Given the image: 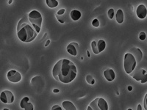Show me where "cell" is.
Returning <instances> with one entry per match:
<instances>
[{
	"label": "cell",
	"instance_id": "6da1fadb",
	"mask_svg": "<svg viewBox=\"0 0 147 110\" xmlns=\"http://www.w3.org/2000/svg\"><path fill=\"white\" fill-rule=\"evenodd\" d=\"M77 74V67L73 62L67 59L60 60L52 69V76L58 82L63 84L71 82Z\"/></svg>",
	"mask_w": 147,
	"mask_h": 110
},
{
	"label": "cell",
	"instance_id": "7a4b0ae2",
	"mask_svg": "<svg viewBox=\"0 0 147 110\" xmlns=\"http://www.w3.org/2000/svg\"><path fill=\"white\" fill-rule=\"evenodd\" d=\"M38 32L32 26L28 18H21L17 25V36L24 43H30L35 40Z\"/></svg>",
	"mask_w": 147,
	"mask_h": 110
},
{
	"label": "cell",
	"instance_id": "3957f363",
	"mask_svg": "<svg viewBox=\"0 0 147 110\" xmlns=\"http://www.w3.org/2000/svg\"><path fill=\"white\" fill-rule=\"evenodd\" d=\"M137 64V60L133 54L130 52L125 54L124 59V68L127 74H130L136 68Z\"/></svg>",
	"mask_w": 147,
	"mask_h": 110
},
{
	"label": "cell",
	"instance_id": "277c9868",
	"mask_svg": "<svg viewBox=\"0 0 147 110\" xmlns=\"http://www.w3.org/2000/svg\"><path fill=\"white\" fill-rule=\"evenodd\" d=\"M28 18L32 26L37 30V32L39 33L40 31V28H41L42 21H43L41 14L38 10H32L28 14Z\"/></svg>",
	"mask_w": 147,
	"mask_h": 110
},
{
	"label": "cell",
	"instance_id": "5b68a950",
	"mask_svg": "<svg viewBox=\"0 0 147 110\" xmlns=\"http://www.w3.org/2000/svg\"><path fill=\"white\" fill-rule=\"evenodd\" d=\"M108 104L107 101L102 98H96L91 101L88 107V110H107Z\"/></svg>",
	"mask_w": 147,
	"mask_h": 110
},
{
	"label": "cell",
	"instance_id": "8992f818",
	"mask_svg": "<svg viewBox=\"0 0 147 110\" xmlns=\"http://www.w3.org/2000/svg\"><path fill=\"white\" fill-rule=\"evenodd\" d=\"M92 51L95 54H99L102 52H103L106 48V43L104 40H99L98 42L92 41L91 43Z\"/></svg>",
	"mask_w": 147,
	"mask_h": 110
},
{
	"label": "cell",
	"instance_id": "52a82bcc",
	"mask_svg": "<svg viewBox=\"0 0 147 110\" xmlns=\"http://www.w3.org/2000/svg\"><path fill=\"white\" fill-rule=\"evenodd\" d=\"M0 100L4 103L11 104L14 101V95L12 93V92L9 90H5V91H2L1 93Z\"/></svg>",
	"mask_w": 147,
	"mask_h": 110
},
{
	"label": "cell",
	"instance_id": "ba28073f",
	"mask_svg": "<svg viewBox=\"0 0 147 110\" xmlns=\"http://www.w3.org/2000/svg\"><path fill=\"white\" fill-rule=\"evenodd\" d=\"M7 78L9 82H13V83H18L22 80V75L17 70H10L7 72Z\"/></svg>",
	"mask_w": 147,
	"mask_h": 110
},
{
	"label": "cell",
	"instance_id": "9c48e42d",
	"mask_svg": "<svg viewBox=\"0 0 147 110\" xmlns=\"http://www.w3.org/2000/svg\"><path fill=\"white\" fill-rule=\"evenodd\" d=\"M146 73V70H144V69L140 68L138 69V70H136V69H135L129 75H130L134 79H136V81L140 82L144 77Z\"/></svg>",
	"mask_w": 147,
	"mask_h": 110
},
{
	"label": "cell",
	"instance_id": "30bf717a",
	"mask_svg": "<svg viewBox=\"0 0 147 110\" xmlns=\"http://www.w3.org/2000/svg\"><path fill=\"white\" fill-rule=\"evenodd\" d=\"M21 108L25 110H33L34 106L32 105V103L30 102V99L28 97H24L22 99L20 102Z\"/></svg>",
	"mask_w": 147,
	"mask_h": 110
},
{
	"label": "cell",
	"instance_id": "8fae6325",
	"mask_svg": "<svg viewBox=\"0 0 147 110\" xmlns=\"http://www.w3.org/2000/svg\"><path fill=\"white\" fill-rule=\"evenodd\" d=\"M78 48L79 44L73 42V43H71L67 46L66 50L68 53L70 54L72 56H77V54H78Z\"/></svg>",
	"mask_w": 147,
	"mask_h": 110
},
{
	"label": "cell",
	"instance_id": "7c38bea8",
	"mask_svg": "<svg viewBox=\"0 0 147 110\" xmlns=\"http://www.w3.org/2000/svg\"><path fill=\"white\" fill-rule=\"evenodd\" d=\"M137 16L140 19H144L147 15V9L144 5H140L136 10Z\"/></svg>",
	"mask_w": 147,
	"mask_h": 110
},
{
	"label": "cell",
	"instance_id": "4fadbf2b",
	"mask_svg": "<svg viewBox=\"0 0 147 110\" xmlns=\"http://www.w3.org/2000/svg\"><path fill=\"white\" fill-rule=\"evenodd\" d=\"M104 76L108 82H112L115 79V74L113 69L108 68L104 71Z\"/></svg>",
	"mask_w": 147,
	"mask_h": 110
},
{
	"label": "cell",
	"instance_id": "5bb4252c",
	"mask_svg": "<svg viewBox=\"0 0 147 110\" xmlns=\"http://www.w3.org/2000/svg\"><path fill=\"white\" fill-rule=\"evenodd\" d=\"M129 52L131 53H132L134 54V56L136 57V60H137V62L138 63L140 62V60H142L143 58V53L138 48H132Z\"/></svg>",
	"mask_w": 147,
	"mask_h": 110
},
{
	"label": "cell",
	"instance_id": "9a60e30c",
	"mask_svg": "<svg viewBox=\"0 0 147 110\" xmlns=\"http://www.w3.org/2000/svg\"><path fill=\"white\" fill-rule=\"evenodd\" d=\"M63 107L64 109L65 110H76L77 109V107L74 106L72 102L68 101H63L62 103Z\"/></svg>",
	"mask_w": 147,
	"mask_h": 110
},
{
	"label": "cell",
	"instance_id": "2e32d148",
	"mask_svg": "<svg viewBox=\"0 0 147 110\" xmlns=\"http://www.w3.org/2000/svg\"><path fill=\"white\" fill-rule=\"evenodd\" d=\"M81 13L77 10H73L70 13V17L73 21H78L81 18Z\"/></svg>",
	"mask_w": 147,
	"mask_h": 110
},
{
	"label": "cell",
	"instance_id": "e0dca14e",
	"mask_svg": "<svg viewBox=\"0 0 147 110\" xmlns=\"http://www.w3.org/2000/svg\"><path fill=\"white\" fill-rule=\"evenodd\" d=\"M124 12L122 11V10L119 9L118 10L117 13H116V15H115V19H116V21L119 23H122L124 21Z\"/></svg>",
	"mask_w": 147,
	"mask_h": 110
},
{
	"label": "cell",
	"instance_id": "ac0fdd59",
	"mask_svg": "<svg viewBox=\"0 0 147 110\" xmlns=\"http://www.w3.org/2000/svg\"><path fill=\"white\" fill-rule=\"evenodd\" d=\"M46 3L50 8H55L58 6V2L57 0H46Z\"/></svg>",
	"mask_w": 147,
	"mask_h": 110
},
{
	"label": "cell",
	"instance_id": "d6986e66",
	"mask_svg": "<svg viewBox=\"0 0 147 110\" xmlns=\"http://www.w3.org/2000/svg\"><path fill=\"white\" fill-rule=\"evenodd\" d=\"M85 79H86V82H87V83L89 84V85H93L95 84V79L93 78V76H92L87 75L86 76V78H85Z\"/></svg>",
	"mask_w": 147,
	"mask_h": 110
},
{
	"label": "cell",
	"instance_id": "ffe728a7",
	"mask_svg": "<svg viewBox=\"0 0 147 110\" xmlns=\"http://www.w3.org/2000/svg\"><path fill=\"white\" fill-rule=\"evenodd\" d=\"M107 15H108L109 18L110 19H113V18L114 17V10L113 8L110 9L107 12Z\"/></svg>",
	"mask_w": 147,
	"mask_h": 110
},
{
	"label": "cell",
	"instance_id": "44dd1931",
	"mask_svg": "<svg viewBox=\"0 0 147 110\" xmlns=\"http://www.w3.org/2000/svg\"><path fill=\"white\" fill-rule=\"evenodd\" d=\"M92 25L94 26V27H99V21L98 19L95 18L93 21H92Z\"/></svg>",
	"mask_w": 147,
	"mask_h": 110
},
{
	"label": "cell",
	"instance_id": "7402d4cb",
	"mask_svg": "<svg viewBox=\"0 0 147 110\" xmlns=\"http://www.w3.org/2000/svg\"><path fill=\"white\" fill-rule=\"evenodd\" d=\"M146 33L144 32H141L140 34H139V38H140V40H144L146 39Z\"/></svg>",
	"mask_w": 147,
	"mask_h": 110
},
{
	"label": "cell",
	"instance_id": "603a6c76",
	"mask_svg": "<svg viewBox=\"0 0 147 110\" xmlns=\"http://www.w3.org/2000/svg\"><path fill=\"white\" fill-rule=\"evenodd\" d=\"M144 109H145L146 110H147V93L146 94L145 97H144Z\"/></svg>",
	"mask_w": 147,
	"mask_h": 110
},
{
	"label": "cell",
	"instance_id": "cb8c5ba5",
	"mask_svg": "<svg viewBox=\"0 0 147 110\" xmlns=\"http://www.w3.org/2000/svg\"><path fill=\"white\" fill-rule=\"evenodd\" d=\"M65 9H61V10H60L57 11V15H63V14L65 13Z\"/></svg>",
	"mask_w": 147,
	"mask_h": 110
},
{
	"label": "cell",
	"instance_id": "d4e9b609",
	"mask_svg": "<svg viewBox=\"0 0 147 110\" xmlns=\"http://www.w3.org/2000/svg\"><path fill=\"white\" fill-rule=\"evenodd\" d=\"M146 82H147V73H146L145 76H144V77L143 78L142 80L140 81V83H142V84L146 83Z\"/></svg>",
	"mask_w": 147,
	"mask_h": 110
},
{
	"label": "cell",
	"instance_id": "484cf974",
	"mask_svg": "<svg viewBox=\"0 0 147 110\" xmlns=\"http://www.w3.org/2000/svg\"><path fill=\"white\" fill-rule=\"evenodd\" d=\"M52 109H62V108L60 107H59V105H55L52 108Z\"/></svg>",
	"mask_w": 147,
	"mask_h": 110
},
{
	"label": "cell",
	"instance_id": "4316f807",
	"mask_svg": "<svg viewBox=\"0 0 147 110\" xmlns=\"http://www.w3.org/2000/svg\"><path fill=\"white\" fill-rule=\"evenodd\" d=\"M49 44H50V40H47V43H46L45 46L47 47V46L49 45Z\"/></svg>",
	"mask_w": 147,
	"mask_h": 110
},
{
	"label": "cell",
	"instance_id": "83f0119b",
	"mask_svg": "<svg viewBox=\"0 0 147 110\" xmlns=\"http://www.w3.org/2000/svg\"><path fill=\"white\" fill-rule=\"evenodd\" d=\"M137 109L138 110H141V109H142V107H141V105H140V104H138V105Z\"/></svg>",
	"mask_w": 147,
	"mask_h": 110
},
{
	"label": "cell",
	"instance_id": "f1b7e54d",
	"mask_svg": "<svg viewBox=\"0 0 147 110\" xmlns=\"http://www.w3.org/2000/svg\"><path fill=\"white\" fill-rule=\"evenodd\" d=\"M132 90V86H129L128 87V90H129V91H131V90Z\"/></svg>",
	"mask_w": 147,
	"mask_h": 110
},
{
	"label": "cell",
	"instance_id": "f546056e",
	"mask_svg": "<svg viewBox=\"0 0 147 110\" xmlns=\"http://www.w3.org/2000/svg\"><path fill=\"white\" fill-rule=\"evenodd\" d=\"M53 92L54 93H59V92H60V90H57V89H55V90H53Z\"/></svg>",
	"mask_w": 147,
	"mask_h": 110
},
{
	"label": "cell",
	"instance_id": "4dcf8cb0",
	"mask_svg": "<svg viewBox=\"0 0 147 110\" xmlns=\"http://www.w3.org/2000/svg\"><path fill=\"white\" fill-rule=\"evenodd\" d=\"M87 55H88V57H90V53H89L88 51H87Z\"/></svg>",
	"mask_w": 147,
	"mask_h": 110
},
{
	"label": "cell",
	"instance_id": "1f68e13d",
	"mask_svg": "<svg viewBox=\"0 0 147 110\" xmlns=\"http://www.w3.org/2000/svg\"><path fill=\"white\" fill-rule=\"evenodd\" d=\"M12 2H13V0H10V1H9L8 3H9V4H11Z\"/></svg>",
	"mask_w": 147,
	"mask_h": 110
}]
</instances>
